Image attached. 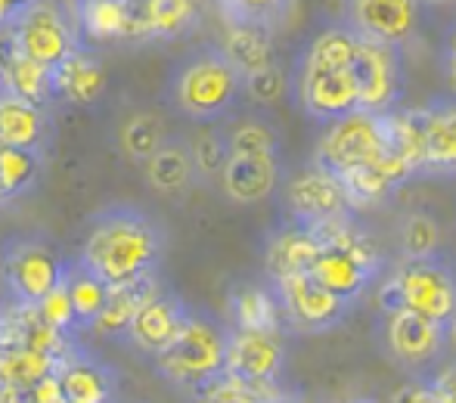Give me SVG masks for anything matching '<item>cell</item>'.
Returning <instances> with one entry per match:
<instances>
[{"label": "cell", "instance_id": "obj_1", "mask_svg": "<svg viewBox=\"0 0 456 403\" xmlns=\"http://www.w3.org/2000/svg\"><path fill=\"white\" fill-rule=\"evenodd\" d=\"M165 254V230L152 214L127 202L100 208L87 223L78 264L106 286L134 283L159 270Z\"/></svg>", "mask_w": 456, "mask_h": 403}, {"label": "cell", "instance_id": "obj_2", "mask_svg": "<svg viewBox=\"0 0 456 403\" xmlns=\"http://www.w3.org/2000/svg\"><path fill=\"white\" fill-rule=\"evenodd\" d=\"M242 75L217 44L192 50L168 78V102L190 121H221L240 106Z\"/></svg>", "mask_w": 456, "mask_h": 403}, {"label": "cell", "instance_id": "obj_3", "mask_svg": "<svg viewBox=\"0 0 456 403\" xmlns=\"http://www.w3.org/2000/svg\"><path fill=\"white\" fill-rule=\"evenodd\" d=\"M227 335L230 332L221 323H215L208 313H199L190 307L183 326L171 338V344L152 357L159 375H165L168 382L183 388H196L202 382H208L211 375L224 373Z\"/></svg>", "mask_w": 456, "mask_h": 403}, {"label": "cell", "instance_id": "obj_4", "mask_svg": "<svg viewBox=\"0 0 456 403\" xmlns=\"http://www.w3.org/2000/svg\"><path fill=\"white\" fill-rule=\"evenodd\" d=\"M314 230L323 239V248H320L317 261L311 267L314 279H320L326 289L336 292L338 298H345L351 304L357 295H363V289L379 270L376 246H372L370 236L345 227L342 221Z\"/></svg>", "mask_w": 456, "mask_h": 403}, {"label": "cell", "instance_id": "obj_5", "mask_svg": "<svg viewBox=\"0 0 456 403\" xmlns=\"http://www.w3.org/2000/svg\"><path fill=\"white\" fill-rule=\"evenodd\" d=\"M379 304H382L385 313L395 310V307H407V310H416L422 317L447 323L456 313V277L451 267L435 254L407 258L395 270V277L385 283Z\"/></svg>", "mask_w": 456, "mask_h": 403}, {"label": "cell", "instance_id": "obj_6", "mask_svg": "<svg viewBox=\"0 0 456 403\" xmlns=\"http://www.w3.org/2000/svg\"><path fill=\"white\" fill-rule=\"evenodd\" d=\"M0 264H4L6 289L12 304L35 307L44 295L53 292V286L66 277L69 261L50 242L47 236H10L0 248Z\"/></svg>", "mask_w": 456, "mask_h": 403}, {"label": "cell", "instance_id": "obj_7", "mask_svg": "<svg viewBox=\"0 0 456 403\" xmlns=\"http://www.w3.org/2000/svg\"><path fill=\"white\" fill-rule=\"evenodd\" d=\"M388 152V137H385V115L372 112H354L330 121V131L323 133L317 146L314 162L332 174H348L354 168L376 162Z\"/></svg>", "mask_w": 456, "mask_h": 403}, {"label": "cell", "instance_id": "obj_8", "mask_svg": "<svg viewBox=\"0 0 456 403\" xmlns=\"http://www.w3.org/2000/svg\"><path fill=\"white\" fill-rule=\"evenodd\" d=\"M10 28L19 47L47 69L62 62L72 50L85 47L72 12L62 10L56 0H31Z\"/></svg>", "mask_w": 456, "mask_h": 403}, {"label": "cell", "instance_id": "obj_9", "mask_svg": "<svg viewBox=\"0 0 456 403\" xmlns=\"http://www.w3.org/2000/svg\"><path fill=\"white\" fill-rule=\"evenodd\" d=\"M351 78L357 91V109L372 115H385L397 106L403 93V62L401 50L391 44L357 37L351 56Z\"/></svg>", "mask_w": 456, "mask_h": 403}, {"label": "cell", "instance_id": "obj_10", "mask_svg": "<svg viewBox=\"0 0 456 403\" xmlns=\"http://www.w3.org/2000/svg\"><path fill=\"white\" fill-rule=\"evenodd\" d=\"M298 102L314 121H336L357 109V91L348 66H330V62L301 56L298 81H295Z\"/></svg>", "mask_w": 456, "mask_h": 403}, {"label": "cell", "instance_id": "obj_11", "mask_svg": "<svg viewBox=\"0 0 456 403\" xmlns=\"http://www.w3.org/2000/svg\"><path fill=\"white\" fill-rule=\"evenodd\" d=\"M273 283H276V302H280L282 317L295 329H307V332L332 329L348 313V302L326 289L320 279H314L311 270L292 273V277L273 279Z\"/></svg>", "mask_w": 456, "mask_h": 403}, {"label": "cell", "instance_id": "obj_12", "mask_svg": "<svg viewBox=\"0 0 456 403\" xmlns=\"http://www.w3.org/2000/svg\"><path fill=\"white\" fill-rule=\"evenodd\" d=\"M286 205H289V214L295 217V223H305V227L336 223L351 208L345 183L338 181V174L320 168L317 162L311 168L298 171L286 183Z\"/></svg>", "mask_w": 456, "mask_h": 403}, {"label": "cell", "instance_id": "obj_13", "mask_svg": "<svg viewBox=\"0 0 456 403\" xmlns=\"http://www.w3.org/2000/svg\"><path fill=\"white\" fill-rule=\"evenodd\" d=\"M419 0H348V28L357 37L401 47L416 35Z\"/></svg>", "mask_w": 456, "mask_h": 403}, {"label": "cell", "instance_id": "obj_14", "mask_svg": "<svg viewBox=\"0 0 456 403\" xmlns=\"http://www.w3.org/2000/svg\"><path fill=\"white\" fill-rule=\"evenodd\" d=\"M186 310H190V307L183 304L181 295L156 286V289L140 302L137 310H134L131 323H127V332H125V342L131 344V348L143 351V354L156 357L159 351L168 348L171 338L177 335V329H181L186 319Z\"/></svg>", "mask_w": 456, "mask_h": 403}, {"label": "cell", "instance_id": "obj_15", "mask_svg": "<svg viewBox=\"0 0 456 403\" xmlns=\"http://www.w3.org/2000/svg\"><path fill=\"white\" fill-rule=\"evenodd\" d=\"M286 348H282L280 332L265 329H233L227 335V363L224 373L236 375L252 385H271L280 375Z\"/></svg>", "mask_w": 456, "mask_h": 403}, {"label": "cell", "instance_id": "obj_16", "mask_svg": "<svg viewBox=\"0 0 456 403\" xmlns=\"http://www.w3.org/2000/svg\"><path fill=\"white\" fill-rule=\"evenodd\" d=\"M66 403H115L118 398V375L109 363L94 357L81 344H72L56 363Z\"/></svg>", "mask_w": 456, "mask_h": 403}, {"label": "cell", "instance_id": "obj_17", "mask_svg": "<svg viewBox=\"0 0 456 403\" xmlns=\"http://www.w3.org/2000/svg\"><path fill=\"white\" fill-rule=\"evenodd\" d=\"M131 4V44L177 41L202 22V0H127Z\"/></svg>", "mask_w": 456, "mask_h": 403}, {"label": "cell", "instance_id": "obj_18", "mask_svg": "<svg viewBox=\"0 0 456 403\" xmlns=\"http://www.w3.org/2000/svg\"><path fill=\"white\" fill-rule=\"evenodd\" d=\"M385 335H388V348L407 367H422L441 357L447 342L444 323L432 317H422L407 307H395L388 310V323H385Z\"/></svg>", "mask_w": 456, "mask_h": 403}, {"label": "cell", "instance_id": "obj_19", "mask_svg": "<svg viewBox=\"0 0 456 403\" xmlns=\"http://www.w3.org/2000/svg\"><path fill=\"white\" fill-rule=\"evenodd\" d=\"M0 91L16 93V97L31 100L44 109L56 106L53 72L19 47L12 28H0Z\"/></svg>", "mask_w": 456, "mask_h": 403}, {"label": "cell", "instance_id": "obj_20", "mask_svg": "<svg viewBox=\"0 0 456 403\" xmlns=\"http://www.w3.org/2000/svg\"><path fill=\"white\" fill-rule=\"evenodd\" d=\"M224 196L236 205H258L280 187V156L267 152H236L221 168Z\"/></svg>", "mask_w": 456, "mask_h": 403}, {"label": "cell", "instance_id": "obj_21", "mask_svg": "<svg viewBox=\"0 0 456 403\" xmlns=\"http://www.w3.org/2000/svg\"><path fill=\"white\" fill-rule=\"evenodd\" d=\"M50 140H53L50 109L0 91V143L47 156Z\"/></svg>", "mask_w": 456, "mask_h": 403}, {"label": "cell", "instance_id": "obj_22", "mask_svg": "<svg viewBox=\"0 0 456 403\" xmlns=\"http://www.w3.org/2000/svg\"><path fill=\"white\" fill-rule=\"evenodd\" d=\"M53 100L69 102V106H94L106 93V69L100 56L87 47H78L56 62L53 69Z\"/></svg>", "mask_w": 456, "mask_h": 403}, {"label": "cell", "instance_id": "obj_23", "mask_svg": "<svg viewBox=\"0 0 456 403\" xmlns=\"http://www.w3.org/2000/svg\"><path fill=\"white\" fill-rule=\"evenodd\" d=\"M422 171L456 174V102L422 106Z\"/></svg>", "mask_w": 456, "mask_h": 403}, {"label": "cell", "instance_id": "obj_24", "mask_svg": "<svg viewBox=\"0 0 456 403\" xmlns=\"http://www.w3.org/2000/svg\"><path fill=\"white\" fill-rule=\"evenodd\" d=\"M320 248H323V239L314 227H305V223H295V227H286L280 233L271 236L265 252V264L267 273L273 279L292 277V273H307L317 261Z\"/></svg>", "mask_w": 456, "mask_h": 403}, {"label": "cell", "instance_id": "obj_25", "mask_svg": "<svg viewBox=\"0 0 456 403\" xmlns=\"http://www.w3.org/2000/svg\"><path fill=\"white\" fill-rule=\"evenodd\" d=\"M72 19L81 41L85 37L96 44L134 41L131 4L127 0H75Z\"/></svg>", "mask_w": 456, "mask_h": 403}, {"label": "cell", "instance_id": "obj_26", "mask_svg": "<svg viewBox=\"0 0 456 403\" xmlns=\"http://www.w3.org/2000/svg\"><path fill=\"white\" fill-rule=\"evenodd\" d=\"M143 181L152 193L159 196H181L190 189V183L196 181L192 171V156H190V140L171 137L152 152L143 162Z\"/></svg>", "mask_w": 456, "mask_h": 403}, {"label": "cell", "instance_id": "obj_27", "mask_svg": "<svg viewBox=\"0 0 456 403\" xmlns=\"http://www.w3.org/2000/svg\"><path fill=\"white\" fill-rule=\"evenodd\" d=\"M407 177H413V168H410L401 156H395V152L388 149L382 158L363 165V168L348 171V174H342L338 181L345 183V193H348L351 205H370V202L385 199V196L401 187Z\"/></svg>", "mask_w": 456, "mask_h": 403}, {"label": "cell", "instance_id": "obj_28", "mask_svg": "<svg viewBox=\"0 0 456 403\" xmlns=\"http://www.w3.org/2000/svg\"><path fill=\"white\" fill-rule=\"evenodd\" d=\"M156 286H159L156 273L134 279V283L109 286L106 302H102V310H100V317L94 319L91 332H96V335H102V338H125L134 310H137L140 302H143Z\"/></svg>", "mask_w": 456, "mask_h": 403}, {"label": "cell", "instance_id": "obj_29", "mask_svg": "<svg viewBox=\"0 0 456 403\" xmlns=\"http://www.w3.org/2000/svg\"><path fill=\"white\" fill-rule=\"evenodd\" d=\"M217 47H221L224 56L240 69V75H248V72H255V69L276 60L273 31L265 28V25H252V22H227L224 41L217 44Z\"/></svg>", "mask_w": 456, "mask_h": 403}, {"label": "cell", "instance_id": "obj_30", "mask_svg": "<svg viewBox=\"0 0 456 403\" xmlns=\"http://www.w3.org/2000/svg\"><path fill=\"white\" fill-rule=\"evenodd\" d=\"M230 317H233L236 329H265V332H280V302L271 289L265 286H240L230 295Z\"/></svg>", "mask_w": 456, "mask_h": 403}, {"label": "cell", "instance_id": "obj_31", "mask_svg": "<svg viewBox=\"0 0 456 403\" xmlns=\"http://www.w3.org/2000/svg\"><path fill=\"white\" fill-rule=\"evenodd\" d=\"M41 168L44 156L0 143V208H6L10 202L31 193L37 177H41Z\"/></svg>", "mask_w": 456, "mask_h": 403}, {"label": "cell", "instance_id": "obj_32", "mask_svg": "<svg viewBox=\"0 0 456 403\" xmlns=\"http://www.w3.org/2000/svg\"><path fill=\"white\" fill-rule=\"evenodd\" d=\"M168 140V125L159 112H134L118 127V149L134 165H143Z\"/></svg>", "mask_w": 456, "mask_h": 403}, {"label": "cell", "instance_id": "obj_33", "mask_svg": "<svg viewBox=\"0 0 456 403\" xmlns=\"http://www.w3.org/2000/svg\"><path fill=\"white\" fill-rule=\"evenodd\" d=\"M66 292H69V302H72L75 326H78V332H91L94 319L100 317L102 302H106L109 286L102 283L100 277H94L87 267H81L78 261H69V267H66Z\"/></svg>", "mask_w": 456, "mask_h": 403}, {"label": "cell", "instance_id": "obj_34", "mask_svg": "<svg viewBox=\"0 0 456 403\" xmlns=\"http://www.w3.org/2000/svg\"><path fill=\"white\" fill-rule=\"evenodd\" d=\"M60 357L25 344H4L0 348V385H35L47 373H53Z\"/></svg>", "mask_w": 456, "mask_h": 403}, {"label": "cell", "instance_id": "obj_35", "mask_svg": "<svg viewBox=\"0 0 456 403\" xmlns=\"http://www.w3.org/2000/svg\"><path fill=\"white\" fill-rule=\"evenodd\" d=\"M227 22H252L265 28H282L292 19L298 0H217Z\"/></svg>", "mask_w": 456, "mask_h": 403}, {"label": "cell", "instance_id": "obj_36", "mask_svg": "<svg viewBox=\"0 0 456 403\" xmlns=\"http://www.w3.org/2000/svg\"><path fill=\"white\" fill-rule=\"evenodd\" d=\"M227 149L230 156L236 152H267V156H280V133L271 121L265 118H240L233 127H227Z\"/></svg>", "mask_w": 456, "mask_h": 403}, {"label": "cell", "instance_id": "obj_37", "mask_svg": "<svg viewBox=\"0 0 456 403\" xmlns=\"http://www.w3.org/2000/svg\"><path fill=\"white\" fill-rule=\"evenodd\" d=\"M261 391L265 385H252L230 373H217L192 388V403H267Z\"/></svg>", "mask_w": 456, "mask_h": 403}, {"label": "cell", "instance_id": "obj_38", "mask_svg": "<svg viewBox=\"0 0 456 403\" xmlns=\"http://www.w3.org/2000/svg\"><path fill=\"white\" fill-rule=\"evenodd\" d=\"M190 156H192V171H196V177H202V181L221 177V168L230 156L227 131H221V127L199 131L196 137L190 140Z\"/></svg>", "mask_w": 456, "mask_h": 403}, {"label": "cell", "instance_id": "obj_39", "mask_svg": "<svg viewBox=\"0 0 456 403\" xmlns=\"http://www.w3.org/2000/svg\"><path fill=\"white\" fill-rule=\"evenodd\" d=\"M286 93H289V72L276 60L255 69V72L242 75V97L252 100L255 106H276Z\"/></svg>", "mask_w": 456, "mask_h": 403}, {"label": "cell", "instance_id": "obj_40", "mask_svg": "<svg viewBox=\"0 0 456 403\" xmlns=\"http://www.w3.org/2000/svg\"><path fill=\"white\" fill-rule=\"evenodd\" d=\"M357 47V35L348 25H332L323 28L320 35H314V41L307 44L305 56L320 62H330V66H351V56Z\"/></svg>", "mask_w": 456, "mask_h": 403}, {"label": "cell", "instance_id": "obj_41", "mask_svg": "<svg viewBox=\"0 0 456 403\" xmlns=\"http://www.w3.org/2000/svg\"><path fill=\"white\" fill-rule=\"evenodd\" d=\"M401 246L407 258H428L441 246V227L428 214H407L401 227Z\"/></svg>", "mask_w": 456, "mask_h": 403}, {"label": "cell", "instance_id": "obj_42", "mask_svg": "<svg viewBox=\"0 0 456 403\" xmlns=\"http://www.w3.org/2000/svg\"><path fill=\"white\" fill-rule=\"evenodd\" d=\"M35 307H37V313H41V317L53 326V329L62 332V335L72 338L75 332H78V326H75L72 302H69V292H66V277H62L60 283L53 286V292H50V295H44Z\"/></svg>", "mask_w": 456, "mask_h": 403}, {"label": "cell", "instance_id": "obj_43", "mask_svg": "<svg viewBox=\"0 0 456 403\" xmlns=\"http://www.w3.org/2000/svg\"><path fill=\"white\" fill-rule=\"evenodd\" d=\"M391 403H438L428 382H407L391 394Z\"/></svg>", "mask_w": 456, "mask_h": 403}, {"label": "cell", "instance_id": "obj_44", "mask_svg": "<svg viewBox=\"0 0 456 403\" xmlns=\"http://www.w3.org/2000/svg\"><path fill=\"white\" fill-rule=\"evenodd\" d=\"M428 385H432L438 403H456V363H447Z\"/></svg>", "mask_w": 456, "mask_h": 403}, {"label": "cell", "instance_id": "obj_45", "mask_svg": "<svg viewBox=\"0 0 456 403\" xmlns=\"http://www.w3.org/2000/svg\"><path fill=\"white\" fill-rule=\"evenodd\" d=\"M31 391H35L37 403H66V398H62V388H60V379H56V369L44 375V379H37L35 385H31Z\"/></svg>", "mask_w": 456, "mask_h": 403}, {"label": "cell", "instance_id": "obj_46", "mask_svg": "<svg viewBox=\"0 0 456 403\" xmlns=\"http://www.w3.org/2000/svg\"><path fill=\"white\" fill-rule=\"evenodd\" d=\"M0 403H37L31 385H0Z\"/></svg>", "mask_w": 456, "mask_h": 403}, {"label": "cell", "instance_id": "obj_47", "mask_svg": "<svg viewBox=\"0 0 456 403\" xmlns=\"http://www.w3.org/2000/svg\"><path fill=\"white\" fill-rule=\"evenodd\" d=\"M31 0H0V28H10Z\"/></svg>", "mask_w": 456, "mask_h": 403}, {"label": "cell", "instance_id": "obj_48", "mask_svg": "<svg viewBox=\"0 0 456 403\" xmlns=\"http://www.w3.org/2000/svg\"><path fill=\"white\" fill-rule=\"evenodd\" d=\"M447 78H451V87L456 93V28H453L451 41H447Z\"/></svg>", "mask_w": 456, "mask_h": 403}, {"label": "cell", "instance_id": "obj_49", "mask_svg": "<svg viewBox=\"0 0 456 403\" xmlns=\"http://www.w3.org/2000/svg\"><path fill=\"white\" fill-rule=\"evenodd\" d=\"M12 304L10 298V289H6V277H4V264H0V310H6V307Z\"/></svg>", "mask_w": 456, "mask_h": 403}, {"label": "cell", "instance_id": "obj_50", "mask_svg": "<svg viewBox=\"0 0 456 403\" xmlns=\"http://www.w3.org/2000/svg\"><path fill=\"white\" fill-rule=\"evenodd\" d=\"M444 332H447V342H451L453 348H456V313H453V317L444 323Z\"/></svg>", "mask_w": 456, "mask_h": 403}, {"label": "cell", "instance_id": "obj_51", "mask_svg": "<svg viewBox=\"0 0 456 403\" xmlns=\"http://www.w3.org/2000/svg\"><path fill=\"white\" fill-rule=\"evenodd\" d=\"M419 4H428V6H447V4H456V0H419Z\"/></svg>", "mask_w": 456, "mask_h": 403}, {"label": "cell", "instance_id": "obj_52", "mask_svg": "<svg viewBox=\"0 0 456 403\" xmlns=\"http://www.w3.org/2000/svg\"><path fill=\"white\" fill-rule=\"evenodd\" d=\"M295 403H314V400H295Z\"/></svg>", "mask_w": 456, "mask_h": 403}]
</instances>
